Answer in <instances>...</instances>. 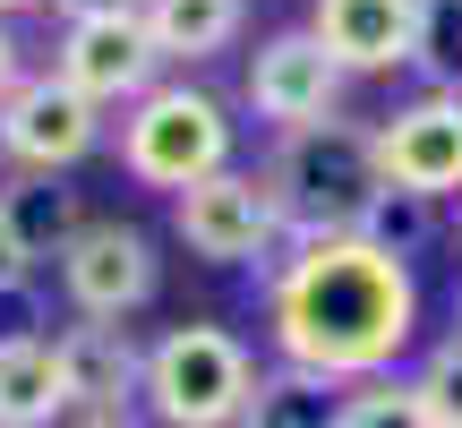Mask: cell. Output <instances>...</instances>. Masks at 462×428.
<instances>
[{
    "mask_svg": "<svg viewBox=\"0 0 462 428\" xmlns=\"http://www.w3.org/2000/svg\"><path fill=\"white\" fill-rule=\"evenodd\" d=\"M26 9H51V0H0V17H26Z\"/></svg>",
    "mask_w": 462,
    "mask_h": 428,
    "instance_id": "25",
    "label": "cell"
},
{
    "mask_svg": "<svg viewBox=\"0 0 462 428\" xmlns=\"http://www.w3.org/2000/svg\"><path fill=\"white\" fill-rule=\"evenodd\" d=\"M51 343H60L69 412H120V403H137V395H146V343H137L129 326L78 317V326H60Z\"/></svg>",
    "mask_w": 462,
    "mask_h": 428,
    "instance_id": "12",
    "label": "cell"
},
{
    "mask_svg": "<svg viewBox=\"0 0 462 428\" xmlns=\"http://www.w3.org/2000/svg\"><path fill=\"white\" fill-rule=\"evenodd\" d=\"M60 428H154V420L137 412V403H120V412H69Z\"/></svg>",
    "mask_w": 462,
    "mask_h": 428,
    "instance_id": "23",
    "label": "cell"
},
{
    "mask_svg": "<svg viewBox=\"0 0 462 428\" xmlns=\"http://www.w3.org/2000/svg\"><path fill=\"white\" fill-rule=\"evenodd\" d=\"M171 231H180L189 257L206 265H274L282 248H291V231H282L274 198H265V172H215V181L180 189L171 198Z\"/></svg>",
    "mask_w": 462,
    "mask_h": 428,
    "instance_id": "7",
    "label": "cell"
},
{
    "mask_svg": "<svg viewBox=\"0 0 462 428\" xmlns=\"http://www.w3.org/2000/svg\"><path fill=\"white\" fill-rule=\"evenodd\" d=\"M454 231H462V214H454Z\"/></svg>",
    "mask_w": 462,
    "mask_h": 428,
    "instance_id": "27",
    "label": "cell"
},
{
    "mask_svg": "<svg viewBox=\"0 0 462 428\" xmlns=\"http://www.w3.org/2000/svg\"><path fill=\"white\" fill-rule=\"evenodd\" d=\"M146 34L163 69H206L248 34V0H146Z\"/></svg>",
    "mask_w": 462,
    "mask_h": 428,
    "instance_id": "13",
    "label": "cell"
},
{
    "mask_svg": "<svg viewBox=\"0 0 462 428\" xmlns=\"http://www.w3.org/2000/svg\"><path fill=\"white\" fill-rule=\"evenodd\" d=\"M334 428H437L429 403L411 395V377H360L334 403Z\"/></svg>",
    "mask_w": 462,
    "mask_h": 428,
    "instance_id": "17",
    "label": "cell"
},
{
    "mask_svg": "<svg viewBox=\"0 0 462 428\" xmlns=\"http://www.w3.org/2000/svg\"><path fill=\"white\" fill-rule=\"evenodd\" d=\"M257 351L240 343L215 317H189V326H163L146 343V395L137 412L154 428H240L248 403H257Z\"/></svg>",
    "mask_w": 462,
    "mask_h": 428,
    "instance_id": "4",
    "label": "cell"
},
{
    "mask_svg": "<svg viewBox=\"0 0 462 428\" xmlns=\"http://www.w3.org/2000/svg\"><path fill=\"white\" fill-rule=\"evenodd\" d=\"M43 334H51V300H43V283H34V274L0 283V351H9V343H43Z\"/></svg>",
    "mask_w": 462,
    "mask_h": 428,
    "instance_id": "20",
    "label": "cell"
},
{
    "mask_svg": "<svg viewBox=\"0 0 462 428\" xmlns=\"http://www.w3.org/2000/svg\"><path fill=\"white\" fill-rule=\"evenodd\" d=\"M34 265H43V257H34V248L17 240V223H9V206H0V283H17V274H34Z\"/></svg>",
    "mask_w": 462,
    "mask_h": 428,
    "instance_id": "22",
    "label": "cell"
},
{
    "mask_svg": "<svg viewBox=\"0 0 462 428\" xmlns=\"http://www.w3.org/2000/svg\"><path fill=\"white\" fill-rule=\"evenodd\" d=\"M51 78H69L86 103H103V112H129L137 95H154V86H163V51H154V34H146V9H120V17H60Z\"/></svg>",
    "mask_w": 462,
    "mask_h": 428,
    "instance_id": "8",
    "label": "cell"
},
{
    "mask_svg": "<svg viewBox=\"0 0 462 428\" xmlns=\"http://www.w3.org/2000/svg\"><path fill=\"white\" fill-rule=\"evenodd\" d=\"M309 34L334 51L343 78H394L420 69L429 0H309Z\"/></svg>",
    "mask_w": 462,
    "mask_h": 428,
    "instance_id": "11",
    "label": "cell"
},
{
    "mask_svg": "<svg viewBox=\"0 0 462 428\" xmlns=\"http://www.w3.org/2000/svg\"><path fill=\"white\" fill-rule=\"evenodd\" d=\"M343 86H351V78L334 69V51L317 43L309 26H282V34H265V43L248 51L240 103H248L274 137H291V129H317V120L343 112Z\"/></svg>",
    "mask_w": 462,
    "mask_h": 428,
    "instance_id": "9",
    "label": "cell"
},
{
    "mask_svg": "<svg viewBox=\"0 0 462 428\" xmlns=\"http://www.w3.org/2000/svg\"><path fill=\"white\" fill-rule=\"evenodd\" d=\"M112 154H120V181L180 198V189L231 172V154H240V120H231V103L206 95L198 78H163L154 95H137L129 112H120Z\"/></svg>",
    "mask_w": 462,
    "mask_h": 428,
    "instance_id": "3",
    "label": "cell"
},
{
    "mask_svg": "<svg viewBox=\"0 0 462 428\" xmlns=\"http://www.w3.org/2000/svg\"><path fill=\"white\" fill-rule=\"evenodd\" d=\"M51 274H60L69 317H103V326H129V317L154 309V292H163L154 231H137L129 214H86V223L51 248Z\"/></svg>",
    "mask_w": 462,
    "mask_h": 428,
    "instance_id": "5",
    "label": "cell"
},
{
    "mask_svg": "<svg viewBox=\"0 0 462 428\" xmlns=\"http://www.w3.org/2000/svg\"><path fill=\"white\" fill-rule=\"evenodd\" d=\"M377 129V172L385 189H411V198L446 206L462 198V86H429V95L394 103Z\"/></svg>",
    "mask_w": 462,
    "mask_h": 428,
    "instance_id": "10",
    "label": "cell"
},
{
    "mask_svg": "<svg viewBox=\"0 0 462 428\" xmlns=\"http://www.w3.org/2000/svg\"><path fill=\"white\" fill-rule=\"evenodd\" d=\"M411 334H420V274L368 231L291 240L265 265V343L282 368H309L326 386L394 377Z\"/></svg>",
    "mask_w": 462,
    "mask_h": 428,
    "instance_id": "1",
    "label": "cell"
},
{
    "mask_svg": "<svg viewBox=\"0 0 462 428\" xmlns=\"http://www.w3.org/2000/svg\"><path fill=\"white\" fill-rule=\"evenodd\" d=\"M60 17H120V9H146V0H51Z\"/></svg>",
    "mask_w": 462,
    "mask_h": 428,
    "instance_id": "24",
    "label": "cell"
},
{
    "mask_svg": "<svg viewBox=\"0 0 462 428\" xmlns=\"http://www.w3.org/2000/svg\"><path fill=\"white\" fill-rule=\"evenodd\" d=\"M454 334H462V283H454Z\"/></svg>",
    "mask_w": 462,
    "mask_h": 428,
    "instance_id": "26",
    "label": "cell"
},
{
    "mask_svg": "<svg viewBox=\"0 0 462 428\" xmlns=\"http://www.w3.org/2000/svg\"><path fill=\"white\" fill-rule=\"evenodd\" d=\"M454 9H462V0H454Z\"/></svg>",
    "mask_w": 462,
    "mask_h": 428,
    "instance_id": "28",
    "label": "cell"
},
{
    "mask_svg": "<svg viewBox=\"0 0 462 428\" xmlns=\"http://www.w3.org/2000/svg\"><path fill=\"white\" fill-rule=\"evenodd\" d=\"M103 146H112V112L86 103L78 86L51 78V69H34V78L0 103V163L26 172V181H60V172H78L86 154H103Z\"/></svg>",
    "mask_w": 462,
    "mask_h": 428,
    "instance_id": "6",
    "label": "cell"
},
{
    "mask_svg": "<svg viewBox=\"0 0 462 428\" xmlns=\"http://www.w3.org/2000/svg\"><path fill=\"white\" fill-rule=\"evenodd\" d=\"M411 395L429 403V420L437 428H462V334L446 326L429 351H420V368H411Z\"/></svg>",
    "mask_w": 462,
    "mask_h": 428,
    "instance_id": "18",
    "label": "cell"
},
{
    "mask_svg": "<svg viewBox=\"0 0 462 428\" xmlns=\"http://www.w3.org/2000/svg\"><path fill=\"white\" fill-rule=\"evenodd\" d=\"M265 198H274L282 231L291 240H334V231H368V206H377L385 172H377V129L368 120H317V129L274 137L265 154Z\"/></svg>",
    "mask_w": 462,
    "mask_h": 428,
    "instance_id": "2",
    "label": "cell"
},
{
    "mask_svg": "<svg viewBox=\"0 0 462 428\" xmlns=\"http://www.w3.org/2000/svg\"><path fill=\"white\" fill-rule=\"evenodd\" d=\"M69 420V377L60 343H9L0 351V428H60Z\"/></svg>",
    "mask_w": 462,
    "mask_h": 428,
    "instance_id": "14",
    "label": "cell"
},
{
    "mask_svg": "<svg viewBox=\"0 0 462 428\" xmlns=\"http://www.w3.org/2000/svg\"><path fill=\"white\" fill-rule=\"evenodd\" d=\"M0 206H9L17 240H26L34 257H51V248H60L69 231L86 223V214L69 206V189H51V181H26V172H9V189H0Z\"/></svg>",
    "mask_w": 462,
    "mask_h": 428,
    "instance_id": "16",
    "label": "cell"
},
{
    "mask_svg": "<svg viewBox=\"0 0 462 428\" xmlns=\"http://www.w3.org/2000/svg\"><path fill=\"white\" fill-rule=\"evenodd\" d=\"M26 78H34L26 69V34H17V17H0V103H9Z\"/></svg>",
    "mask_w": 462,
    "mask_h": 428,
    "instance_id": "21",
    "label": "cell"
},
{
    "mask_svg": "<svg viewBox=\"0 0 462 428\" xmlns=\"http://www.w3.org/2000/svg\"><path fill=\"white\" fill-rule=\"evenodd\" d=\"M334 403H343V386L309 377V368H265L257 377V403H248L240 428H334Z\"/></svg>",
    "mask_w": 462,
    "mask_h": 428,
    "instance_id": "15",
    "label": "cell"
},
{
    "mask_svg": "<svg viewBox=\"0 0 462 428\" xmlns=\"http://www.w3.org/2000/svg\"><path fill=\"white\" fill-rule=\"evenodd\" d=\"M368 240L394 248V257H420V248L437 240V206L411 198V189H377V206H368Z\"/></svg>",
    "mask_w": 462,
    "mask_h": 428,
    "instance_id": "19",
    "label": "cell"
}]
</instances>
